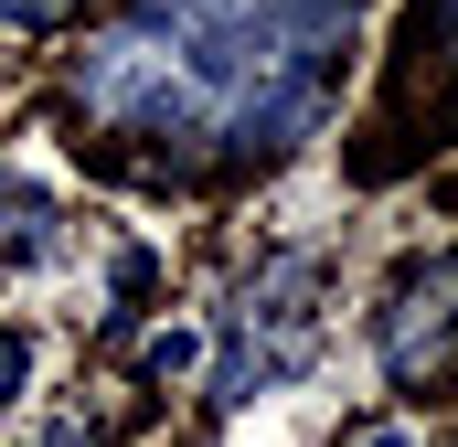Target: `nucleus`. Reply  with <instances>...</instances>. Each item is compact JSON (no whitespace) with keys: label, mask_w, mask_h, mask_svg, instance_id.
<instances>
[{"label":"nucleus","mask_w":458,"mask_h":447,"mask_svg":"<svg viewBox=\"0 0 458 447\" xmlns=\"http://www.w3.org/2000/svg\"><path fill=\"white\" fill-rule=\"evenodd\" d=\"M75 97H86L97 128L160 139V149L214 139V117H203L192 75H182V43H171V32H149V21H117V32H97V43L75 54Z\"/></svg>","instance_id":"1"},{"label":"nucleus","mask_w":458,"mask_h":447,"mask_svg":"<svg viewBox=\"0 0 458 447\" xmlns=\"http://www.w3.org/2000/svg\"><path fill=\"white\" fill-rule=\"evenodd\" d=\"M310 288H320V256H277L245 299H234V331H225V373L214 394H256V384H288L310 362Z\"/></svg>","instance_id":"2"},{"label":"nucleus","mask_w":458,"mask_h":447,"mask_svg":"<svg viewBox=\"0 0 458 447\" xmlns=\"http://www.w3.org/2000/svg\"><path fill=\"white\" fill-rule=\"evenodd\" d=\"M384 373H394V384L458 373V256L416 266V277L394 288V309H384Z\"/></svg>","instance_id":"3"},{"label":"nucleus","mask_w":458,"mask_h":447,"mask_svg":"<svg viewBox=\"0 0 458 447\" xmlns=\"http://www.w3.org/2000/svg\"><path fill=\"white\" fill-rule=\"evenodd\" d=\"M75 0H0V21H21V32H43V21H64Z\"/></svg>","instance_id":"4"},{"label":"nucleus","mask_w":458,"mask_h":447,"mask_svg":"<svg viewBox=\"0 0 458 447\" xmlns=\"http://www.w3.org/2000/svg\"><path fill=\"white\" fill-rule=\"evenodd\" d=\"M21 373H32V351H21V341L0 331V405H11V384H21Z\"/></svg>","instance_id":"5"},{"label":"nucleus","mask_w":458,"mask_h":447,"mask_svg":"<svg viewBox=\"0 0 458 447\" xmlns=\"http://www.w3.org/2000/svg\"><path fill=\"white\" fill-rule=\"evenodd\" d=\"M21 447H86V426H54V437H21Z\"/></svg>","instance_id":"6"}]
</instances>
